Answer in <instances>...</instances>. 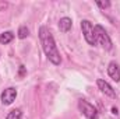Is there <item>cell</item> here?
Wrapping results in <instances>:
<instances>
[{
	"instance_id": "1",
	"label": "cell",
	"mask_w": 120,
	"mask_h": 119,
	"mask_svg": "<svg viewBox=\"0 0 120 119\" xmlns=\"http://www.w3.org/2000/svg\"><path fill=\"white\" fill-rule=\"evenodd\" d=\"M38 34H39L41 45H42V49H43L46 58L55 66H59L61 63V56H60V52L57 49V45L55 42V38H53L52 32L48 30L45 25H42L39 28V31H38Z\"/></svg>"
},
{
	"instance_id": "2",
	"label": "cell",
	"mask_w": 120,
	"mask_h": 119,
	"mask_svg": "<svg viewBox=\"0 0 120 119\" xmlns=\"http://www.w3.org/2000/svg\"><path fill=\"white\" fill-rule=\"evenodd\" d=\"M94 36H95L96 45H101L105 51H110L113 48V44H112L109 34L106 32V30L102 25H99V24L94 25Z\"/></svg>"
},
{
	"instance_id": "3",
	"label": "cell",
	"mask_w": 120,
	"mask_h": 119,
	"mask_svg": "<svg viewBox=\"0 0 120 119\" xmlns=\"http://www.w3.org/2000/svg\"><path fill=\"white\" fill-rule=\"evenodd\" d=\"M78 109L82 112V115L85 118L88 119H98V116H99L98 109L92 104H90L87 99H80L78 101Z\"/></svg>"
},
{
	"instance_id": "4",
	"label": "cell",
	"mask_w": 120,
	"mask_h": 119,
	"mask_svg": "<svg viewBox=\"0 0 120 119\" xmlns=\"http://www.w3.org/2000/svg\"><path fill=\"white\" fill-rule=\"evenodd\" d=\"M81 31H82V35H84V39L87 41V44L91 46H95L96 45V41H95V36H94V25L90 20H82L81 21Z\"/></svg>"
},
{
	"instance_id": "5",
	"label": "cell",
	"mask_w": 120,
	"mask_h": 119,
	"mask_svg": "<svg viewBox=\"0 0 120 119\" xmlns=\"http://www.w3.org/2000/svg\"><path fill=\"white\" fill-rule=\"evenodd\" d=\"M15 98H17V90L14 88V87H8V88H6L3 92H1V95H0V101H1V104L3 105H11L14 101H15Z\"/></svg>"
},
{
	"instance_id": "6",
	"label": "cell",
	"mask_w": 120,
	"mask_h": 119,
	"mask_svg": "<svg viewBox=\"0 0 120 119\" xmlns=\"http://www.w3.org/2000/svg\"><path fill=\"white\" fill-rule=\"evenodd\" d=\"M96 86H98V88L101 90L105 95H108L110 98H116V91L113 90V87L108 81H105L103 79H98L96 80Z\"/></svg>"
},
{
	"instance_id": "7",
	"label": "cell",
	"mask_w": 120,
	"mask_h": 119,
	"mask_svg": "<svg viewBox=\"0 0 120 119\" xmlns=\"http://www.w3.org/2000/svg\"><path fill=\"white\" fill-rule=\"evenodd\" d=\"M108 74H109V77H110L113 81H116V83L120 81V66L116 62L112 60V62L108 64Z\"/></svg>"
},
{
	"instance_id": "8",
	"label": "cell",
	"mask_w": 120,
	"mask_h": 119,
	"mask_svg": "<svg viewBox=\"0 0 120 119\" xmlns=\"http://www.w3.org/2000/svg\"><path fill=\"white\" fill-rule=\"evenodd\" d=\"M71 27H73V21H71V18H68V17H63V18H60L59 21V30L61 32H68V31L71 30Z\"/></svg>"
},
{
	"instance_id": "9",
	"label": "cell",
	"mask_w": 120,
	"mask_h": 119,
	"mask_svg": "<svg viewBox=\"0 0 120 119\" xmlns=\"http://www.w3.org/2000/svg\"><path fill=\"white\" fill-rule=\"evenodd\" d=\"M14 32L13 31H6V32H1L0 34V44L1 45H7V44H10L13 39H14Z\"/></svg>"
},
{
	"instance_id": "10",
	"label": "cell",
	"mask_w": 120,
	"mask_h": 119,
	"mask_svg": "<svg viewBox=\"0 0 120 119\" xmlns=\"http://www.w3.org/2000/svg\"><path fill=\"white\" fill-rule=\"evenodd\" d=\"M21 118H22V111H21L20 108L10 111V112L7 114V116H6V119H21Z\"/></svg>"
},
{
	"instance_id": "11",
	"label": "cell",
	"mask_w": 120,
	"mask_h": 119,
	"mask_svg": "<svg viewBox=\"0 0 120 119\" xmlns=\"http://www.w3.org/2000/svg\"><path fill=\"white\" fill-rule=\"evenodd\" d=\"M30 35V30L25 27V25H21L20 28H18V32H17V36L20 38V39H25L27 36Z\"/></svg>"
},
{
	"instance_id": "12",
	"label": "cell",
	"mask_w": 120,
	"mask_h": 119,
	"mask_svg": "<svg viewBox=\"0 0 120 119\" xmlns=\"http://www.w3.org/2000/svg\"><path fill=\"white\" fill-rule=\"evenodd\" d=\"M96 6H98L99 8L105 10V8H109L112 4H110V1H108V0H106V1H101V0H98V1H96Z\"/></svg>"
},
{
	"instance_id": "13",
	"label": "cell",
	"mask_w": 120,
	"mask_h": 119,
	"mask_svg": "<svg viewBox=\"0 0 120 119\" xmlns=\"http://www.w3.org/2000/svg\"><path fill=\"white\" fill-rule=\"evenodd\" d=\"M20 76H25V67L24 66H20Z\"/></svg>"
},
{
	"instance_id": "14",
	"label": "cell",
	"mask_w": 120,
	"mask_h": 119,
	"mask_svg": "<svg viewBox=\"0 0 120 119\" xmlns=\"http://www.w3.org/2000/svg\"><path fill=\"white\" fill-rule=\"evenodd\" d=\"M112 114H113V115H117V108L113 107V108H112Z\"/></svg>"
}]
</instances>
